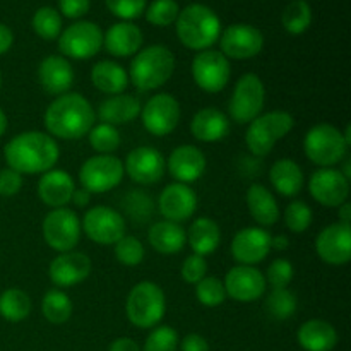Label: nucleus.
Wrapping results in <instances>:
<instances>
[{
	"label": "nucleus",
	"instance_id": "nucleus-1",
	"mask_svg": "<svg viewBox=\"0 0 351 351\" xmlns=\"http://www.w3.org/2000/svg\"><path fill=\"white\" fill-rule=\"evenodd\" d=\"M60 158L58 144L50 134L27 130L14 136L3 147L7 167L21 175H34L53 170Z\"/></svg>",
	"mask_w": 351,
	"mask_h": 351
},
{
	"label": "nucleus",
	"instance_id": "nucleus-2",
	"mask_svg": "<svg viewBox=\"0 0 351 351\" xmlns=\"http://www.w3.org/2000/svg\"><path fill=\"white\" fill-rule=\"evenodd\" d=\"M96 122V113L88 98L79 93L57 96L45 110L43 123L51 137L64 141L82 139Z\"/></svg>",
	"mask_w": 351,
	"mask_h": 351
},
{
	"label": "nucleus",
	"instance_id": "nucleus-3",
	"mask_svg": "<svg viewBox=\"0 0 351 351\" xmlns=\"http://www.w3.org/2000/svg\"><path fill=\"white\" fill-rule=\"evenodd\" d=\"M177 36L184 47L191 50H209L221 34V21L211 7L204 3H191L178 12Z\"/></svg>",
	"mask_w": 351,
	"mask_h": 351
},
{
	"label": "nucleus",
	"instance_id": "nucleus-4",
	"mask_svg": "<svg viewBox=\"0 0 351 351\" xmlns=\"http://www.w3.org/2000/svg\"><path fill=\"white\" fill-rule=\"evenodd\" d=\"M175 72V55L165 45L141 48L130 62L129 82L139 93L154 91L170 81Z\"/></svg>",
	"mask_w": 351,
	"mask_h": 351
},
{
	"label": "nucleus",
	"instance_id": "nucleus-5",
	"mask_svg": "<svg viewBox=\"0 0 351 351\" xmlns=\"http://www.w3.org/2000/svg\"><path fill=\"white\" fill-rule=\"evenodd\" d=\"M167 312V297L154 281H139L129 291L125 300V315L132 326L139 329H153L160 326Z\"/></svg>",
	"mask_w": 351,
	"mask_h": 351
},
{
	"label": "nucleus",
	"instance_id": "nucleus-6",
	"mask_svg": "<svg viewBox=\"0 0 351 351\" xmlns=\"http://www.w3.org/2000/svg\"><path fill=\"white\" fill-rule=\"evenodd\" d=\"M295 125L293 115L283 110L261 113L249 123L245 132L247 149L256 158H266L278 141L285 139Z\"/></svg>",
	"mask_w": 351,
	"mask_h": 351
},
{
	"label": "nucleus",
	"instance_id": "nucleus-7",
	"mask_svg": "<svg viewBox=\"0 0 351 351\" xmlns=\"http://www.w3.org/2000/svg\"><path fill=\"white\" fill-rule=\"evenodd\" d=\"M305 156L321 168H332L345 160L348 153V144L343 139V134L332 123L322 122L312 127L304 139Z\"/></svg>",
	"mask_w": 351,
	"mask_h": 351
},
{
	"label": "nucleus",
	"instance_id": "nucleus-8",
	"mask_svg": "<svg viewBox=\"0 0 351 351\" xmlns=\"http://www.w3.org/2000/svg\"><path fill=\"white\" fill-rule=\"evenodd\" d=\"M266 103V88L263 79L254 72H247L237 81L230 98L228 113L235 123L245 125L263 113Z\"/></svg>",
	"mask_w": 351,
	"mask_h": 351
},
{
	"label": "nucleus",
	"instance_id": "nucleus-9",
	"mask_svg": "<svg viewBox=\"0 0 351 351\" xmlns=\"http://www.w3.org/2000/svg\"><path fill=\"white\" fill-rule=\"evenodd\" d=\"M123 161L113 154L88 158L79 170V182L89 194H103L119 187L123 180Z\"/></svg>",
	"mask_w": 351,
	"mask_h": 351
},
{
	"label": "nucleus",
	"instance_id": "nucleus-10",
	"mask_svg": "<svg viewBox=\"0 0 351 351\" xmlns=\"http://www.w3.org/2000/svg\"><path fill=\"white\" fill-rule=\"evenodd\" d=\"M57 40L62 57L88 60L98 55L103 48V31L91 21H77L62 29Z\"/></svg>",
	"mask_w": 351,
	"mask_h": 351
},
{
	"label": "nucleus",
	"instance_id": "nucleus-11",
	"mask_svg": "<svg viewBox=\"0 0 351 351\" xmlns=\"http://www.w3.org/2000/svg\"><path fill=\"white\" fill-rule=\"evenodd\" d=\"M43 239L51 250L58 254L71 252L81 240V221L69 208L51 209L43 219Z\"/></svg>",
	"mask_w": 351,
	"mask_h": 351
},
{
	"label": "nucleus",
	"instance_id": "nucleus-12",
	"mask_svg": "<svg viewBox=\"0 0 351 351\" xmlns=\"http://www.w3.org/2000/svg\"><path fill=\"white\" fill-rule=\"evenodd\" d=\"M81 230L98 245H115L125 235V219L117 209L108 206H93L82 218Z\"/></svg>",
	"mask_w": 351,
	"mask_h": 351
},
{
	"label": "nucleus",
	"instance_id": "nucleus-13",
	"mask_svg": "<svg viewBox=\"0 0 351 351\" xmlns=\"http://www.w3.org/2000/svg\"><path fill=\"white\" fill-rule=\"evenodd\" d=\"M141 122L144 129L156 137H165L177 129L180 122L182 110L180 103L175 96L168 93L151 96L141 108Z\"/></svg>",
	"mask_w": 351,
	"mask_h": 351
},
{
	"label": "nucleus",
	"instance_id": "nucleus-14",
	"mask_svg": "<svg viewBox=\"0 0 351 351\" xmlns=\"http://www.w3.org/2000/svg\"><path fill=\"white\" fill-rule=\"evenodd\" d=\"M232 75L230 60L218 50H202L192 60V79L206 93H219L226 88Z\"/></svg>",
	"mask_w": 351,
	"mask_h": 351
},
{
	"label": "nucleus",
	"instance_id": "nucleus-15",
	"mask_svg": "<svg viewBox=\"0 0 351 351\" xmlns=\"http://www.w3.org/2000/svg\"><path fill=\"white\" fill-rule=\"evenodd\" d=\"M219 47L226 58L247 60V58L257 57L263 51L264 34L261 33L259 27L252 24L237 23L221 31Z\"/></svg>",
	"mask_w": 351,
	"mask_h": 351
},
{
	"label": "nucleus",
	"instance_id": "nucleus-16",
	"mask_svg": "<svg viewBox=\"0 0 351 351\" xmlns=\"http://www.w3.org/2000/svg\"><path fill=\"white\" fill-rule=\"evenodd\" d=\"M123 171L136 184L154 185L167 171V160L156 147L139 146L127 154Z\"/></svg>",
	"mask_w": 351,
	"mask_h": 351
},
{
	"label": "nucleus",
	"instance_id": "nucleus-17",
	"mask_svg": "<svg viewBox=\"0 0 351 351\" xmlns=\"http://www.w3.org/2000/svg\"><path fill=\"white\" fill-rule=\"evenodd\" d=\"M312 199L324 208H336L345 204L350 197V180L336 168H321L314 171L308 182Z\"/></svg>",
	"mask_w": 351,
	"mask_h": 351
},
{
	"label": "nucleus",
	"instance_id": "nucleus-18",
	"mask_svg": "<svg viewBox=\"0 0 351 351\" xmlns=\"http://www.w3.org/2000/svg\"><path fill=\"white\" fill-rule=\"evenodd\" d=\"M223 285H225L226 297L240 304H252L259 300L267 288L263 271L257 269L256 266H240V264L226 273Z\"/></svg>",
	"mask_w": 351,
	"mask_h": 351
},
{
	"label": "nucleus",
	"instance_id": "nucleus-19",
	"mask_svg": "<svg viewBox=\"0 0 351 351\" xmlns=\"http://www.w3.org/2000/svg\"><path fill=\"white\" fill-rule=\"evenodd\" d=\"M315 252L331 266H345L351 261V226L332 223L315 239Z\"/></svg>",
	"mask_w": 351,
	"mask_h": 351
},
{
	"label": "nucleus",
	"instance_id": "nucleus-20",
	"mask_svg": "<svg viewBox=\"0 0 351 351\" xmlns=\"http://www.w3.org/2000/svg\"><path fill=\"white\" fill-rule=\"evenodd\" d=\"M271 252V233L261 226H249L235 233L232 256L240 266H256Z\"/></svg>",
	"mask_w": 351,
	"mask_h": 351
},
{
	"label": "nucleus",
	"instance_id": "nucleus-21",
	"mask_svg": "<svg viewBox=\"0 0 351 351\" xmlns=\"http://www.w3.org/2000/svg\"><path fill=\"white\" fill-rule=\"evenodd\" d=\"M93 271L91 259L84 252L71 250L58 254L48 266V278L58 288H72L89 278Z\"/></svg>",
	"mask_w": 351,
	"mask_h": 351
},
{
	"label": "nucleus",
	"instance_id": "nucleus-22",
	"mask_svg": "<svg viewBox=\"0 0 351 351\" xmlns=\"http://www.w3.org/2000/svg\"><path fill=\"white\" fill-rule=\"evenodd\" d=\"M158 208L167 221L180 225V223L191 219L197 211V194L189 185L175 182L161 191Z\"/></svg>",
	"mask_w": 351,
	"mask_h": 351
},
{
	"label": "nucleus",
	"instance_id": "nucleus-23",
	"mask_svg": "<svg viewBox=\"0 0 351 351\" xmlns=\"http://www.w3.org/2000/svg\"><path fill=\"white\" fill-rule=\"evenodd\" d=\"M167 170L178 184H194L206 170V156L197 146L182 144L175 147L167 160Z\"/></svg>",
	"mask_w": 351,
	"mask_h": 351
},
{
	"label": "nucleus",
	"instance_id": "nucleus-24",
	"mask_svg": "<svg viewBox=\"0 0 351 351\" xmlns=\"http://www.w3.org/2000/svg\"><path fill=\"white\" fill-rule=\"evenodd\" d=\"M38 81L48 95L62 96L74 84V69L62 55H48L38 65Z\"/></svg>",
	"mask_w": 351,
	"mask_h": 351
},
{
	"label": "nucleus",
	"instance_id": "nucleus-25",
	"mask_svg": "<svg viewBox=\"0 0 351 351\" xmlns=\"http://www.w3.org/2000/svg\"><path fill=\"white\" fill-rule=\"evenodd\" d=\"M75 191V182L69 171L48 170L38 182V195L41 202L50 209L67 208Z\"/></svg>",
	"mask_w": 351,
	"mask_h": 351
},
{
	"label": "nucleus",
	"instance_id": "nucleus-26",
	"mask_svg": "<svg viewBox=\"0 0 351 351\" xmlns=\"http://www.w3.org/2000/svg\"><path fill=\"white\" fill-rule=\"evenodd\" d=\"M143 31L132 21H120L112 24L106 33H103V47L113 57H130L136 55L143 47Z\"/></svg>",
	"mask_w": 351,
	"mask_h": 351
},
{
	"label": "nucleus",
	"instance_id": "nucleus-27",
	"mask_svg": "<svg viewBox=\"0 0 351 351\" xmlns=\"http://www.w3.org/2000/svg\"><path fill=\"white\" fill-rule=\"evenodd\" d=\"M191 132L201 143H218L230 132V120L226 113L215 106L199 110L191 120Z\"/></svg>",
	"mask_w": 351,
	"mask_h": 351
},
{
	"label": "nucleus",
	"instance_id": "nucleus-28",
	"mask_svg": "<svg viewBox=\"0 0 351 351\" xmlns=\"http://www.w3.org/2000/svg\"><path fill=\"white\" fill-rule=\"evenodd\" d=\"M141 108L143 103L137 96L122 93V95L110 96L99 103L96 117L101 120V123H110L113 127L125 125L141 115Z\"/></svg>",
	"mask_w": 351,
	"mask_h": 351
},
{
	"label": "nucleus",
	"instance_id": "nucleus-29",
	"mask_svg": "<svg viewBox=\"0 0 351 351\" xmlns=\"http://www.w3.org/2000/svg\"><path fill=\"white\" fill-rule=\"evenodd\" d=\"M247 208L254 221L263 226H273L280 221V206L269 189L263 184H252L247 191Z\"/></svg>",
	"mask_w": 351,
	"mask_h": 351
},
{
	"label": "nucleus",
	"instance_id": "nucleus-30",
	"mask_svg": "<svg viewBox=\"0 0 351 351\" xmlns=\"http://www.w3.org/2000/svg\"><path fill=\"white\" fill-rule=\"evenodd\" d=\"M297 339L305 351H332L338 345V332L322 319H311L298 328Z\"/></svg>",
	"mask_w": 351,
	"mask_h": 351
},
{
	"label": "nucleus",
	"instance_id": "nucleus-31",
	"mask_svg": "<svg viewBox=\"0 0 351 351\" xmlns=\"http://www.w3.org/2000/svg\"><path fill=\"white\" fill-rule=\"evenodd\" d=\"M147 240L156 252L163 254V256H171L184 249L187 243V233H185L184 226L178 223L161 219L151 226L147 232Z\"/></svg>",
	"mask_w": 351,
	"mask_h": 351
},
{
	"label": "nucleus",
	"instance_id": "nucleus-32",
	"mask_svg": "<svg viewBox=\"0 0 351 351\" xmlns=\"http://www.w3.org/2000/svg\"><path fill=\"white\" fill-rule=\"evenodd\" d=\"M269 180L278 194L283 197H295L297 194H300L305 178L297 161L283 158V160L273 163L269 170Z\"/></svg>",
	"mask_w": 351,
	"mask_h": 351
},
{
	"label": "nucleus",
	"instance_id": "nucleus-33",
	"mask_svg": "<svg viewBox=\"0 0 351 351\" xmlns=\"http://www.w3.org/2000/svg\"><path fill=\"white\" fill-rule=\"evenodd\" d=\"M185 233H187V242L192 252L202 257L218 250L219 243H221V230H219L218 223L208 216H202V218L192 221L191 228Z\"/></svg>",
	"mask_w": 351,
	"mask_h": 351
},
{
	"label": "nucleus",
	"instance_id": "nucleus-34",
	"mask_svg": "<svg viewBox=\"0 0 351 351\" xmlns=\"http://www.w3.org/2000/svg\"><path fill=\"white\" fill-rule=\"evenodd\" d=\"M91 82L105 95H122L129 86V74L120 64L113 60H101L93 65Z\"/></svg>",
	"mask_w": 351,
	"mask_h": 351
},
{
	"label": "nucleus",
	"instance_id": "nucleus-35",
	"mask_svg": "<svg viewBox=\"0 0 351 351\" xmlns=\"http://www.w3.org/2000/svg\"><path fill=\"white\" fill-rule=\"evenodd\" d=\"M31 298L19 288H7L0 293V317L7 322H21L31 314Z\"/></svg>",
	"mask_w": 351,
	"mask_h": 351
},
{
	"label": "nucleus",
	"instance_id": "nucleus-36",
	"mask_svg": "<svg viewBox=\"0 0 351 351\" xmlns=\"http://www.w3.org/2000/svg\"><path fill=\"white\" fill-rule=\"evenodd\" d=\"M74 305L69 295L64 290H50L45 293L43 300H41V314L47 319L50 324L60 326L71 319Z\"/></svg>",
	"mask_w": 351,
	"mask_h": 351
},
{
	"label": "nucleus",
	"instance_id": "nucleus-37",
	"mask_svg": "<svg viewBox=\"0 0 351 351\" xmlns=\"http://www.w3.org/2000/svg\"><path fill=\"white\" fill-rule=\"evenodd\" d=\"M281 24L290 34H302L312 24V7L307 0H291L281 14Z\"/></svg>",
	"mask_w": 351,
	"mask_h": 351
},
{
	"label": "nucleus",
	"instance_id": "nucleus-38",
	"mask_svg": "<svg viewBox=\"0 0 351 351\" xmlns=\"http://www.w3.org/2000/svg\"><path fill=\"white\" fill-rule=\"evenodd\" d=\"M34 33L43 40H57L62 33V14L50 5H43L34 12L31 19Z\"/></svg>",
	"mask_w": 351,
	"mask_h": 351
},
{
	"label": "nucleus",
	"instance_id": "nucleus-39",
	"mask_svg": "<svg viewBox=\"0 0 351 351\" xmlns=\"http://www.w3.org/2000/svg\"><path fill=\"white\" fill-rule=\"evenodd\" d=\"M297 297L288 288H278V290H271V293L266 297L264 307H266L267 314L278 321H287L297 311Z\"/></svg>",
	"mask_w": 351,
	"mask_h": 351
},
{
	"label": "nucleus",
	"instance_id": "nucleus-40",
	"mask_svg": "<svg viewBox=\"0 0 351 351\" xmlns=\"http://www.w3.org/2000/svg\"><path fill=\"white\" fill-rule=\"evenodd\" d=\"M89 144L98 154H113L119 146L122 144V137L117 127L110 123H98L93 125V129L88 134Z\"/></svg>",
	"mask_w": 351,
	"mask_h": 351
},
{
	"label": "nucleus",
	"instance_id": "nucleus-41",
	"mask_svg": "<svg viewBox=\"0 0 351 351\" xmlns=\"http://www.w3.org/2000/svg\"><path fill=\"white\" fill-rule=\"evenodd\" d=\"M122 206L125 215L129 216L132 221L136 223H146L149 221L151 216H153L154 204L153 199L147 194H144L143 191H132L122 199Z\"/></svg>",
	"mask_w": 351,
	"mask_h": 351
},
{
	"label": "nucleus",
	"instance_id": "nucleus-42",
	"mask_svg": "<svg viewBox=\"0 0 351 351\" xmlns=\"http://www.w3.org/2000/svg\"><path fill=\"white\" fill-rule=\"evenodd\" d=\"M195 298L204 307H219L226 300V290L221 280L213 276H206L204 280L195 285Z\"/></svg>",
	"mask_w": 351,
	"mask_h": 351
},
{
	"label": "nucleus",
	"instance_id": "nucleus-43",
	"mask_svg": "<svg viewBox=\"0 0 351 351\" xmlns=\"http://www.w3.org/2000/svg\"><path fill=\"white\" fill-rule=\"evenodd\" d=\"M180 7L177 0H153L146 9L147 23L153 26L167 27L177 21Z\"/></svg>",
	"mask_w": 351,
	"mask_h": 351
},
{
	"label": "nucleus",
	"instance_id": "nucleus-44",
	"mask_svg": "<svg viewBox=\"0 0 351 351\" xmlns=\"http://www.w3.org/2000/svg\"><path fill=\"white\" fill-rule=\"evenodd\" d=\"M117 261L123 266H139L144 261V245L139 239L130 235H123L119 242L113 245Z\"/></svg>",
	"mask_w": 351,
	"mask_h": 351
},
{
	"label": "nucleus",
	"instance_id": "nucleus-45",
	"mask_svg": "<svg viewBox=\"0 0 351 351\" xmlns=\"http://www.w3.org/2000/svg\"><path fill=\"white\" fill-rule=\"evenodd\" d=\"M178 335L170 326H156L146 338L143 351H177Z\"/></svg>",
	"mask_w": 351,
	"mask_h": 351
},
{
	"label": "nucleus",
	"instance_id": "nucleus-46",
	"mask_svg": "<svg viewBox=\"0 0 351 351\" xmlns=\"http://www.w3.org/2000/svg\"><path fill=\"white\" fill-rule=\"evenodd\" d=\"M285 223L287 228L293 233L307 232L312 225V209L304 201H293L285 209Z\"/></svg>",
	"mask_w": 351,
	"mask_h": 351
},
{
	"label": "nucleus",
	"instance_id": "nucleus-47",
	"mask_svg": "<svg viewBox=\"0 0 351 351\" xmlns=\"http://www.w3.org/2000/svg\"><path fill=\"white\" fill-rule=\"evenodd\" d=\"M293 274L295 269L290 261L274 259L267 267V273L264 274V278H266V283H269L273 290H278V288H288V285L293 280Z\"/></svg>",
	"mask_w": 351,
	"mask_h": 351
},
{
	"label": "nucleus",
	"instance_id": "nucleus-48",
	"mask_svg": "<svg viewBox=\"0 0 351 351\" xmlns=\"http://www.w3.org/2000/svg\"><path fill=\"white\" fill-rule=\"evenodd\" d=\"M113 16L123 21L137 19L146 10L147 0H105Z\"/></svg>",
	"mask_w": 351,
	"mask_h": 351
},
{
	"label": "nucleus",
	"instance_id": "nucleus-49",
	"mask_svg": "<svg viewBox=\"0 0 351 351\" xmlns=\"http://www.w3.org/2000/svg\"><path fill=\"white\" fill-rule=\"evenodd\" d=\"M182 280L189 285H197L199 281L204 280L206 274H208V263L202 256H197V254H192L187 259L182 263Z\"/></svg>",
	"mask_w": 351,
	"mask_h": 351
},
{
	"label": "nucleus",
	"instance_id": "nucleus-50",
	"mask_svg": "<svg viewBox=\"0 0 351 351\" xmlns=\"http://www.w3.org/2000/svg\"><path fill=\"white\" fill-rule=\"evenodd\" d=\"M23 184V175L17 173L16 170L9 167L0 170V195L2 197H12V195L19 194Z\"/></svg>",
	"mask_w": 351,
	"mask_h": 351
},
{
	"label": "nucleus",
	"instance_id": "nucleus-51",
	"mask_svg": "<svg viewBox=\"0 0 351 351\" xmlns=\"http://www.w3.org/2000/svg\"><path fill=\"white\" fill-rule=\"evenodd\" d=\"M91 7V0H58V9L69 19H79L86 16Z\"/></svg>",
	"mask_w": 351,
	"mask_h": 351
},
{
	"label": "nucleus",
	"instance_id": "nucleus-52",
	"mask_svg": "<svg viewBox=\"0 0 351 351\" xmlns=\"http://www.w3.org/2000/svg\"><path fill=\"white\" fill-rule=\"evenodd\" d=\"M180 351H209V345L206 338L192 332L180 341Z\"/></svg>",
	"mask_w": 351,
	"mask_h": 351
},
{
	"label": "nucleus",
	"instance_id": "nucleus-53",
	"mask_svg": "<svg viewBox=\"0 0 351 351\" xmlns=\"http://www.w3.org/2000/svg\"><path fill=\"white\" fill-rule=\"evenodd\" d=\"M14 43V33L7 24L0 23V55L7 53Z\"/></svg>",
	"mask_w": 351,
	"mask_h": 351
},
{
	"label": "nucleus",
	"instance_id": "nucleus-54",
	"mask_svg": "<svg viewBox=\"0 0 351 351\" xmlns=\"http://www.w3.org/2000/svg\"><path fill=\"white\" fill-rule=\"evenodd\" d=\"M108 351H143L139 348V345H137L134 339L130 338H117L115 341L110 345V350Z\"/></svg>",
	"mask_w": 351,
	"mask_h": 351
},
{
	"label": "nucleus",
	"instance_id": "nucleus-55",
	"mask_svg": "<svg viewBox=\"0 0 351 351\" xmlns=\"http://www.w3.org/2000/svg\"><path fill=\"white\" fill-rule=\"evenodd\" d=\"M89 201H91V194H89L88 191H84V189H75L74 194H72V201L74 202L77 208H86V206L89 204Z\"/></svg>",
	"mask_w": 351,
	"mask_h": 351
},
{
	"label": "nucleus",
	"instance_id": "nucleus-56",
	"mask_svg": "<svg viewBox=\"0 0 351 351\" xmlns=\"http://www.w3.org/2000/svg\"><path fill=\"white\" fill-rule=\"evenodd\" d=\"M338 215H339V221L343 225H350L351 226V204L348 201L345 204H341L338 208Z\"/></svg>",
	"mask_w": 351,
	"mask_h": 351
},
{
	"label": "nucleus",
	"instance_id": "nucleus-57",
	"mask_svg": "<svg viewBox=\"0 0 351 351\" xmlns=\"http://www.w3.org/2000/svg\"><path fill=\"white\" fill-rule=\"evenodd\" d=\"M288 245H290V240H288V237H285V235L271 237V249L287 250Z\"/></svg>",
	"mask_w": 351,
	"mask_h": 351
},
{
	"label": "nucleus",
	"instance_id": "nucleus-58",
	"mask_svg": "<svg viewBox=\"0 0 351 351\" xmlns=\"http://www.w3.org/2000/svg\"><path fill=\"white\" fill-rule=\"evenodd\" d=\"M7 115H5V112H3L2 108H0V137L3 136V134H5V130H7Z\"/></svg>",
	"mask_w": 351,
	"mask_h": 351
},
{
	"label": "nucleus",
	"instance_id": "nucleus-59",
	"mask_svg": "<svg viewBox=\"0 0 351 351\" xmlns=\"http://www.w3.org/2000/svg\"><path fill=\"white\" fill-rule=\"evenodd\" d=\"M343 173V177L351 180V160H345V165H343V170H339Z\"/></svg>",
	"mask_w": 351,
	"mask_h": 351
},
{
	"label": "nucleus",
	"instance_id": "nucleus-60",
	"mask_svg": "<svg viewBox=\"0 0 351 351\" xmlns=\"http://www.w3.org/2000/svg\"><path fill=\"white\" fill-rule=\"evenodd\" d=\"M341 134H343V139H345V143L348 144V147H350L351 146V127L346 125L345 132H341Z\"/></svg>",
	"mask_w": 351,
	"mask_h": 351
},
{
	"label": "nucleus",
	"instance_id": "nucleus-61",
	"mask_svg": "<svg viewBox=\"0 0 351 351\" xmlns=\"http://www.w3.org/2000/svg\"><path fill=\"white\" fill-rule=\"evenodd\" d=\"M0 88H2V72H0Z\"/></svg>",
	"mask_w": 351,
	"mask_h": 351
}]
</instances>
